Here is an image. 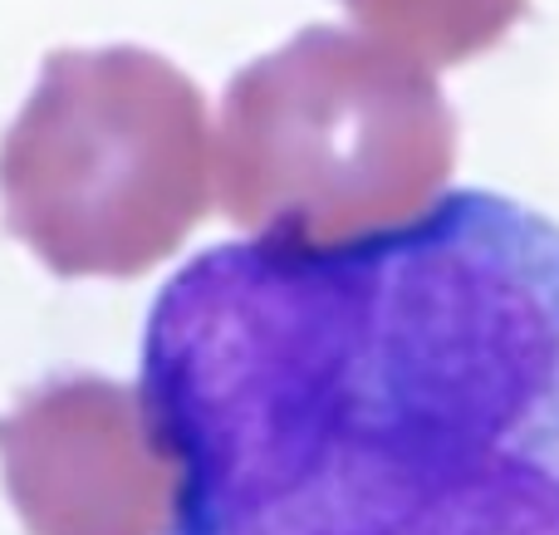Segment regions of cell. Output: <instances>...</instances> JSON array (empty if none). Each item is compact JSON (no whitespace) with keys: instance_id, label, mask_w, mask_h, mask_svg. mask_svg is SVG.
Returning a JSON list of instances; mask_svg holds the SVG:
<instances>
[{"instance_id":"obj_5","label":"cell","mask_w":559,"mask_h":535,"mask_svg":"<svg viewBox=\"0 0 559 535\" xmlns=\"http://www.w3.org/2000/svg\"><path fill=\"white\" fill-rule=\"evenodd\" d=\"M368 39L417 59L423 69H452L501 45L531 0H344Z\"/></svg>"},{"instance_id":"obj_3","label":"cell","mask_w":559,"mask_h":535,"mask_svg":"<svg viewBox=\"0 0 559 535\" xmlns=\"http://www.w3.org/2000/svg\"><path fill=\"white\" fill-rule=\"evenodd\" d=\"M206 98L143 45L55 49L0 143V212L64 281L153 271L212 212Z\"/></svg>"},{"instance_id":"obj_2","label":"cell","mask_w":559,"mask_h":535,"mask_svg":"<svg viewBox=\"0 0 559 535\" xmlns=\"http://www.w3.org/2000/svg\"><path fill=\"white\" fill-rule=\"evenodd\" d=\"M452 163L456 118L432 69L309 25L226 88L216 197L251 236L329 246L423 216Z\"/></svg>"},{"instance_id":"obj_1","label":"cell","mask_w":559,"mask_h":535,"mask_svg":"<svg viewBox=\"0 0 559 535\" xmlns=\"http://www.w3.org/2000/svg\"><path fill=\"white\" fill-rule=\"evenodd\" d=\"M138 393L173 535H559V222L462 187L222 241L157 290Z\"/></svg>"},{"instance_id":"obj_4","label":"cell","mask_w":559,"mask_h":535,"mask_svg":"<svg viewBox=\"0 0 559 535\" xmlns=\"http://www.w3.org/2000/svg\"><path fill=\"white\" fill-rule=\"evenodd\" d=\"M0 467L29 535H173L177 467L128 383L29 393L0 418Z\"/></svg>"}]
</instances>
